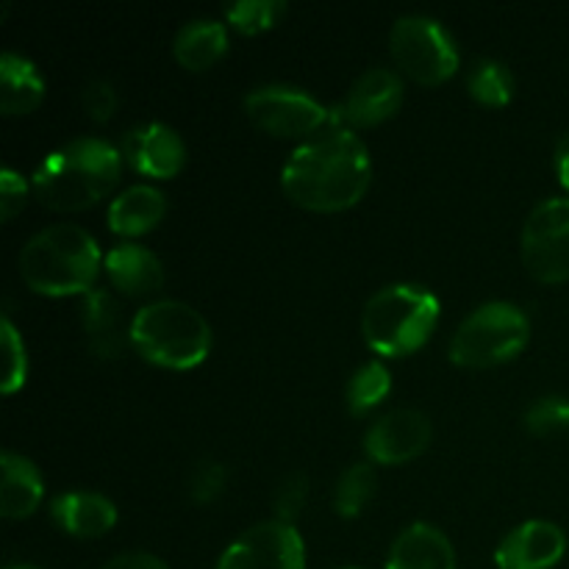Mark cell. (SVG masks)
<instances>
[{"label":"cell","mask_w":569,"mask_h":569,"mask_svg":"<svg viewBox=\"0 0 569 569\" xmlns=\"http://www.w3.org/2000/svg\"><path fill=\"white\" fill-rule=\"evenodd\" d=\"M400 100H403V81H400L398 72L376 67V70H367L365 76L356 78L350 92L333 106L331 126L345 128V131L378 126L398 111Z\"/></svg>","instance_id":"cell-11"},{"label":"cell","mask_w":569,"mask_h":569,"mask_svg":"<svg viewBox=\"0 0 569 569\" xmlns=\"http://www.w3.org/2000/svg\"><path fill=\"white\" fill-rule=\"evenodd\" d=\"M467 89L483 106H506L515 94V78L500 61L481 59L467 78Z\"/></svg>","instance_id":"cell-24"},{"label":"cell","mask_w":569,"mask_h":569,"mask_svg":"<svg viewBox=\"0 0 569 569\" xmlns=\"http://www.w3.org/2000/svg\"><path fill=\"white\" fill-rule=\"evenodd\" d=\"M556 172H559V181L569 189V133L556 144Z\"/></svg>","instance_id":"cell-34"},{"label":"cell","mask_w":569,"mask_h":569,"mask_svg":"<svg viewBox=\"0 0 569 569\" xmlns=\"http://www.w3.org/2000/svg\"><path fill=\"white\" fill-rule=\"evenodd\" d=\"M131 345L150 365L189 370L209 356L211 328L192 306L181 300H156L133 317Z\"/></svg>","instance_id":"cell-4"},{"label":"cell","mask_w":569,"mask_h":569,"mask_svg":"<svg viewBox=\"0 0 569 569\" xmlns=\"http://www.w3.org/2000/svg\"><path fill=\"white\" fill-rule=\"evenodd\" d=\"M120 153L133 170L150 178H172L187 159L183 139L164 122H148L128 131Z\"/></svg>","instance_id":"cell-14"},{"label":"cell","mask_w":569,"mask_h":569,"mask_svg":"<svg viewBox=\"0 0 569 569\" xmlns=\"http://www.w3.org/2000/svg\"><path fill=\"white\" fill-rule=\"evenodd\" d=\"M0 515L6 520H26L37 511L39 500H42L44 483L37 467L20 453L6 450L0 456Z\"/></svg>","instance_id":"cell-19"},{"label":"cell","mask_w":569,"mask_h":569,"mask_svg":"<svg viewBox=\"0 0 569 569\" xmlns=\"http://www.w3.org/2000/svg\"><path fill=\"white\" fill-rule=\"evenodd\" d=\"M244 111L253 126L272 137H306L331 122V109L292 87L256 89L244 98Z\"/></svg>","instance_id":"cell-9"},{"label":"cell","mask_w":569,"mask_h":569,"mask_svg":"<svg viewBox=\"0 0 569 569\" xmlns=\"http://www.w3.org/2000/svg\"><path fill=\"white\" fill-rule=\"evenodd\" d=\"M306 495H309V481H306L303 472H295L287 481L278 487L276 492V517L287 526H292V520H298V515L306 506Z\"/></svg>","instance_id":"cell-30"},{"label":"cell","mask_w":569,"mask_h":569,"mask_svg":"<svg viewBox=\"0 0 569 569\" xmlns=\"http://www.w3.org/2000/svg\"><path fill=\"white\" fill-rule=\"evenodd\" d=\"M387 569H456L450 539L428 522H415L392 542Z\"/></svg>","instance_id":"cell-17"},{"label":"cell","mask_w":569,"mask_h":569,"mask_svg":"<svg viewBox=\"0 0 569 569\" xmlns=\"http://www.w3.org/2000/svg\"><path fill=\"white\" fill-rule=\"evenodd\" d=\"M526 428L537 437L559 433L569 428V400L567 398H542L526 411Z\"/></svg>","instance_id":"cell-28"},{"label":"cell","mask_w":569,"mask_h":569,"mask_svg":"<svg viewBox=\"0 0 569 569\" xmlns=\"http://www.w3.org/2000/svg\"><path fill=\"white\" fill-rule=\"evenodd\" d=\"M6 569H37V567H31V565H11V567H6Z\"/></svg>","instance_id":"cell-35"},{"label":"cell","mask_w":569,"mask_h":569,"mask_svg":"<svg viewBox=\"0 0 569 569\" xmlns=\"http://www.w3.org/2000/svg\"><path fill=\"white\" fill-rule=\"evenodd\" d=\"M100 272V248L81 226H50L33 233L20 253V276L37 295L92 292Z\"/></svg>","instance_id":"cell-3"},{"label":"cell","mask_w":569,"mask_h":569,"mask_svg":"<svg viewBox=\"0 0 569 569\" xmlns=\"http://www.w3.org/2000/svg\"><path fill=\"white\" fill-rule=\"evenodd\" d=\"M83 331L98 359H120L131 342V326L126 328L120 300L106 289H92L83 295Z\"/></svg>","instance_id":"cell-16"},{"label":"cell","mask_w":569,"mask_h":569,"mask_svg":"<svg viewBox=\"0 0 569 569\" xmlns=\"http://www.w3.org/2000/svg\"><path fill=\"white\" fill-rule=\"evenodd\" d=\"M226 492V467L220 461H200L189 478V495L194 503L206 506Z\"/></svg>","instance_id":"cell-29"},{"label":"cell","mask_w":569,"mask_h":569,"mask_svg":"<svg viewBox=\"0 0 569 569\" xmlns=\"http://www.w3.org/2000/svg\"><path fill=\"white\" fill-rule=\"evenodd\" d=\"M106 276L128 298H148L164 287V267L153 250L133 242H120L106 253Z\"/></svg>","instance_id":"cell-15"},{"label":"cell","mask_w":569,"mask_h":569,"mask_svg":"<svg viewBox=\"0 0 569 569\" xmlns=\"http://www.w3.org/2000/svg\"><path fill=\"white\" fill-rule=\"evenodd\" d=\"M395 61L411 81L437 87L459 70V48L433 17L406 14L389 33Z\"/></svg>","instance_id":"cell-7"},{"label":"cell","mask_w":569,"mask_h":569,"mask_svg":"<svg viewBox=\"0 0 569 569\" xmlns=\"http://www.w3.org/2000/svg\"><path fill=\"white\" fill-rule=\"evenodd\" d=\"M83 109L92 117L94 122L111 120L117 109V94L114 87L106 81H92L87 89H83Z\"/></svg>","instance_id":"cell-31"},{"label":"cell","mask_w":569,"mask_h":569,"mask_svg":"<svg viewBox=\"0 0 569 569\" xmlns=\"http://www.w3.org/2000/svg\"><path fill=\"white\" fill-rule=\"evenodd\" d=\"M50 517L61 531L81 539L103 537L117 522V509L98 492H67L50 503Z\"/></svg>","instance_id":"cell-18"},{"label":"cell","mask_w":569,"mask_h":569,"mask_svg":"<svg viewBox=\"0 0 569 569\" xmlns=\"http://www.w3.org/2000/svg\"><path fill=\"white\" fill-rule=\"evenodd\" d=\"M345 569H356V567H345Z\"/></svg>","instance_id":"cell-36"},{"label":"cell","mask_w":569,"mask_h":569,"mask_svg":"<svg viewBox=\"0 0 569 569\" xmlns=\"http://www.w3.org/2000/svg\"><path fill=\"white\" fill-rule=\"evenodd\" d=\"M567 537L548 520L522 522L495 550L500 569H550L565 559Z\"/></svg>","instance_id":"cell-13"},{"label":"cell","mask_w":569,"mask_h":569,"mask_svg":"<svg viewBox=\"0 0 569 569\" xmlns=\"http://www.w3.org/2000/svg\"><path fill=\"white\" fill-rule=\"evenodd\" d=\"M437 320V295L415 283H395L367 300L361 333L376 353L409 356L428 342Z\"/></svg>","instance_id":"cell-5"},{"label":"cell","mask_w":569,"mask_h":569,"mask_svg":"<svg viewBox=\"0 0 569 569\" xmlns=\"http://www.w3.org/2000/svg\"><path fill=\"white\" fill-rule=\"evenodd\" d=\"M283 11H287L283 0H239V3L228 6L226 17L239 33L253 37V33H261L276 26Z\"/></svg>","instance_id":"cell-26"},{"label":"cell","mask_w":569,"mask_h":569,"mask_svg":"<svg viewBox=\"0 0 569 569\" xmlns=\"http://www.w3.org/2000/svg\"><path fill=\"white\" fill-rule=\"evenodd\" d=\"M522 261L542 283L569 281V198L542 200L522 226Z\"/></svg>","instance_id":"cell-8"},{"label":"cell","mask_w":569,"mask_h":569,"mask_svg":"<svg viewBox=\"0 0 569 569\" xmlns=\"http://www.w3.org/2000/svg\"><path fill=\"white\" fill-rule=\"evenodd\" d=\"M44 98V81L37 67L17 53L0 59V111L3 114H28Z\"/></svg>","instance_id":"cell-21"},{"label":"cell","mask_w":569,"mask_h":569,"mask_svg":"<svg viewBox=\"0 0 569 569\" xmlns=\"http://www.w3.org/2000/svg\"><path fill=\"white\" fill-rule=\"evenodd\" d=\"M389 389H392V378H389L387 367L381 361H367L348 383V409L353 415H365L387 398Z\"/></svg>","instance_id":"cell-25"},{"label":"cell","mask_w":569,"mask_h":569,"mask_svg":"<svg viewBox=\"0 0 569 569\" xmlns=\"http://www.w3.org/2000/svg\"><path fill=\"white\" fill-rule=\"evenodd\" d=\"M372 161L365 142L345 128L306 139L289 156L281 187L292 203L311 211H342L365 198Z\"/></svg>","instance_id":"cell-1"},{"label":"cell","mask_w":569,"mask_h":569,"mask_svg":"<svg viewBox=\"0 0 569 569\" xmlns=\"http://www.w3.org/2000/svg\"><path fill=\"white\" fill-rule=\"evenodd\" d=\"M122 153L103 139L81 137L44 156L33 172V194L48 209L81 211L103 200L117 187Z\"/></svg>","instance_id":"cell-2"},{"label":"cell","mask_w":569,"mask_h":569,"mask_svg":"<svg viewBox=\"0 0 569 569\" xmlns=\"http://www.w3.org/2000/svg\"><path fill=\"white\" fill-rule=\"evenodd\" d=\"M531 337L526 311L511 303H483L456 328L450 339V361L459 367H495L515 359Z\"/></svg>","instance_id":"cell-6"},{"label":"cell","mask_w":569,"mask_h":569,"mask_svg":"<svg viewBox=\"0 0 569 569\" xmlns=\"http://www.w3.org/2000/svg\"><path fill=\"white\" fill-rule=\"evenodd\" d=\"M372 495H376V470H372V465H353L339 478L337 492H333V509L345 520H353L365 511Z\"/></svg>","instance_id":"cell-23"},{"label":"cell","mask_w":569,"mask_h":569,"mask_svg":"<svg viewBox=\"0 0 569 569\" xmlns=\"http://www.w3.org/2000/svg\"><path fill=\"white\" fill-rule=\"evenodd\" d=\"M103 569H170V567L150 553H120L111 561H106Z\"/></svg>","instance_id":"cell-33"},{"label":"cell","mask_w":569,"mask_h":569,"mask_svg":"<svg viewBox=\"0 0 569 569\" xmlns=\"http://www.w3.org/2000/svg\"><path fill=\"white\" fill-rule=\"evenodd\" d=\"M228 48V31L222 22L214 20H192L181 26L172 42L178 64L187 70H209Z\"/></svg>","instance_id":"cell-22"},{"label":"cell","mask_w":569,"mask_h":569,"mask_svg":"<svg viewBox=\"0 0 569 569\" xmlns=\"http://www.w3.org/2000/svg\"><path fill=\"white\" fill-rule=\"evenodd\" d=\"M431 445V420L417 409H395L378 417L365 437V450L376 465H406Z\"/></svg>","instance_id":"cell-12"},{"label":"cell","mask_w":569,"mask_h":569,"mask_svg":"<svg viewBox=\"0 0 569 569\" xmlns=\"http://www.w3.org/2000/svg\"><path fill=\"white\" fill-rule=\"evenodd\" d=\"M0 337H3V392L14 395L17 389L26 383L28 372V359H26V345H22V337L17 333L14 322L9 317H3V326H0Z\"/></svg>","instance_id":"cell-27"},{"label":"cell","mask_w":569,"mask_h":569,"mask_svg":"<svg viewBox=\"0 0 569 569\" xmlns=\"http://www.w3.org/2000/svg\"><path fill=\"white\" fill-rule=\"evenodd\" d=\"M306 548L295 526L281 520L259 522L228 545L217 569H303Z\"/></svg>","instance_id":"cell-10"},{"label":"cell","mask_w":569,"mask_h":569,"mask_svg":"<svg viewBox=\"0 0 569 569\" xmlns=\"http://www.w3.org/2000/svg\"><path fill=\"white\" fill-rule=\"evenodd\" d=\"M26 194L28 187L26 181H22V176H17L11 167H6V170L0 172V217H3L6 222L26 206Z\"/></svg>","instance_id":"cell-32"},{"label":"cell","mask_w":569,"mask_h":569,"mask_svg":"<svg viewBox=\"0 0 569 569\" xmlns=\"http://www.w3.org/2000/svg\"><path fill=\"white\" fill-rule=\"evenodd\" d=\"M167 200L164 194L148 183L128 187L126 192L117 194L109 206V228L120 237H139L164 220Z\"/></svg>","instance_id":"cell-20"}]
</instances>
